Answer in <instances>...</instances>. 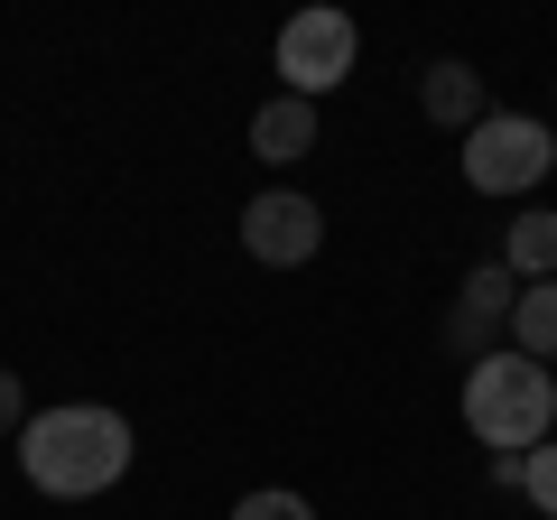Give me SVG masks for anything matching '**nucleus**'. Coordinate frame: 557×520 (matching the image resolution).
<instances>
[{"label": "nucleus", "instance_id": "1", "mask_svg": "<svg viewBox=\"0 0 557 520\" xmlns=\"http://www.w3.org/2000/svg\"><path fill=\"white\" fill-rule=\"evenodd\" d=\"M131 456H139L131 419L102 409V400L38 409V419L20 428V474L38 483L47 502H94V493H112V483L131 474Z\"/></svg>", "mask_w": 557, "mask_h": 520}, {"label": "nucleus", "instance_id": "2", "mask_svg": "<svg viewBox=\"0 0 557 520\" xmlns=\"http://www.w3.org/2000/svg\"><path fill=\"white\" fill-rule=\"evenodd\" d=\"M465 428H474L493 456H530V446L557 428V372L493 344V354L465 372Z\"/></svg>", "mask_w": 557, "mask_h": 520}, {"label": "nucleus", "instance_id": "3", "mask_svg": "<svg viewBox=\"0 0 557 520\" xmlns=\"http://www.w3.org/2000/svg\"><path fill=\"white\" fill-rule=\"evenodd\" d=\"M548 168H557V131L530 112H483L465 131V186L474 196H530Z\"/></svg>", "mask_w": 557, "mask_h": 520}, {"label": "nucleus", "instance_id": "4", "mask_svg": "<svg viewBox=\"0 0 557 520\" xmlns=\"http://www.w3.org/2000/svg\"><path fill=\"white\" fill-rule=\"evenodd\" d=\"M278 84L298 102H317V94H335L344 75H354V57H362V28H354V10H298V20H278Z\"/></svg>", "mask_w": 557, "mask_h": 520}, {"label": "nucleus", "instance_id": "5", "mask_svg": "<svg viewBox=\"0 0 557 520\" xmlns=\"http://www.w3.org/2000/svg\"><path fill=\"white\" fill-rule=\"evenodd\" d=\"M317 242H325V214H317V196H298V186H270V196L242 205V251L270 260V270L317 260Z\"/></svg>", "mask_w": 557, "mask_h": 520}, {"label": "nucleus", "instance_id": "6", "mask_svg": "<svg viewBox=\"0 0 557 520\" xmlns=\"http://www.w3.org/2000/svg\"><path fill=\"white\" fill-rule=\"evenodd\" d=\"M511 298H520V280L502 270V260H483V270H465V307H456V325H446V335H456L465 354L483 362V335H493V325L511 317Z\"/></svg>", "mask_w": 557, "mask_h": 520}, {"label": "nucleus", "instance_id": "7", "mask_svg": "<svg viewBox=\"0 0 557 520\" xmlns=\"http://www.w3.org/2000/svg\"><path fill=\"white\" fill-rule=\"evenodd\" d=\"M418 102H428V121H446V131H474L483 121V75L465 57H428L418 65Z\"/></svg>", "mask_w": 557, "mask_h": 520}, {"label": "nucleus", "instance_id": "8", "mask_svg": "<svg viewBox=\"0 0 557 520\" xmlns=\"http://www.w3.org/2000/svg\"><path fill=\"white\" fill-rule=\"evenodd\" d=\"M251 149L270 168H288V159H307V149H317V102H298V94H270L251 112Z\"/></svg>", "mask_w": 557, "mask_h": 520}, {"label": "nucleus", "instance_id": "9", "mask_svg": "<svg viewBox=\"0 0 557 520\" xmlns=\"http://www.w3.org/2000/svg\"><path fill=\"white\" fill-rule=\"evenodd\" d=\"M511 354L557 362V280H530V288L511 298Z\"/></svg>", "mask_w": 557, "mask_h": 520}, {"label": "nucleus", "instance_id": "10", "mask_svg": "<svg viewBox=\"0 0 557 520\" xmlns=\"http://www.w3.org/2000/svg\"><path fill=\"white\" fill-rule=\"evenodd\" d=\"M502 270H511L520 288H530V280H557V214H539V205H530V214L511 223V242H502Z\"/></svg>", "mask_w": 557, "mask_h": 520}, {"label": "nucleus", "instance_id": "11", "mask_svg": "<svg viewBox=\"0 0 557 520\" xmlns=\"http://www.w3.org/2000/svg\"><path fill=\"white\" fill-rule=\"evenodd\" d=\"M233 520H317V502H307V493H278V483H260V493L233 502Z\"/></svg>", "mask_w": 557, "mask_h": 520}, {"label": "nucleus", "instance_id": "12", "mask_svg": "<svg viewBox=\"0 0 557 520\" xmlns=\"http://www.w3.org/2000/svg\"><path fill=\"white\" fill-rule=\"evenodd\" d=\"M520 493L539 502V520H557V446H530V465H520Z\"/></svg>", "mask_w": 557, "mask_h": 520}, {"label": "nucleus", "instance_id": "13", "mask_svg": "<svg viewBox=\"0 0 557 520\" xmlns=\"http://www.w3.org/2000/svg\"><path fill=\"white\" fill-rule=\"evenodd\" d=\"M20 428H28V391H20V372L0 362V437H20Z\"/></svg>", "mask_w": 557, "mask_h": 520}]
</instances>
